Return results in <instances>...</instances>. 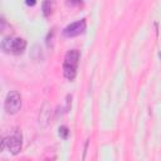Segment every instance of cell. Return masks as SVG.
Masks as SVG:
<instances>
[{"label":"cell","mask_w":161,"mask_h":161,"mask_svg":"<svg viewBox=\"0 0 161 161\" xmlns=\"http://www.w3.org/2000/svg\"><path fill=\"white\" fill-rule=\"evenodd\" d=\"M21 140H23L21 138V133L19 131H14V133L11 136L3 138V141H1V151L8 148L11 155H18L21 151V146H23V141Z\"/></svg>","instance_id":"cell-2"},{"label":"cell","mask_w":161,"mask_h":161,"mask_svg":"<svg viewBox=\"0 0 161 161\" xmlns=\"http://www.w3.org/2000/svg\"><path fill=\"white\" fill-rule=\"evenodd\" d=\"M4 108L8 114H16L20 108H21V97L19 92L11 91L6 94L5 102H4Z\"/></svg>","instance_id":"cell-4"},{"label":"cell","mask_w":161,"mask_h":161,"mask_svg":"<svg viewBox=\"0 0 161 161\" xmlns=\"http://www.w3.org/2000/svg\"><path fill=\"white\" fill-rule=\"evenodd\" d=\"M68 135H69L68 127L67 126H60L59 127V136H60V138L65 140V138H68Z\"/></svg>","instance_id":"cell-7"},{"label":"cell","mask_w":161,"mask_h":161,"mask_svg":"<svg viewBox=\"0 0 161 161\" xmlns=\"http://www.w3.org/2000/svg\"><path fill=\"white\" fill-rule=\"evenodd\" d=\"M55 10V0H43L42 11L44 16H50Z\"/></svg>","instance_id":"cell-6"},{"label":"cell","mask_w":161,"mask_h":161,"mask_svg":"<svg viewBox=\"0 0 161 161\" xmlns=\"http://www.w3.org/2000/svg\"><path fill=\"white\" fill-rule=\"evenodd\" d=\"M1 48L6 53L21 54L26 48V42L23 38H10L6 36L1 42Z\"/></svg>","instance_id":"cell-3"},{"label":"cell","mask_w":161,"mask_h":161,"mask_svg":"<svg viewBox=\"0 0 161 161\" xmlns=\"http://www.w3.org/2000/svg\"><path fill=\"white\" fill-rule=\"evenodd\" d=\"M86 28H87V23L84 19H82V20H78L75 23L67 25L63 29V35L67 38H73V36H77V35H80L82 33H84Z\"/></svg>","instance_id":"cell-5"},{"label":"cell","mask_w":161,"mask_h":161,"mask_svg":"<svg viewBox=\"0 0 161 161\" xmlns=\"http://www.w3.org/2000/svg\"><path fill=\"white\" fill-rule=\"evenodd\" d=\"M78 63H79V52L77 49L68 50L63 62V74L68 80H73L75 78Z\"/></svg>","instance_id":"cell-1"},{"label":"cell","mask_w":161,"mask_h":161,"mask_svg":"<svg viewBox=\"0 0 161 161\" xmlns=\"http://www.w3.org/2000/svg\"><path fill=\"white\" fill-rule=\"evenodd\" d=\"M79 3H80V0H67V4L70 5V6H74V5L79 4Z\"/></svg>","instance_id":"cell-8"},{"label":"cell","mask_w":161,"mask_h":161,"mask_svg":"<svg viewBox=\"0 0 161 161\" xmlns=\"http://www.w3.org/2000/svg\"><path fill=\"white\" fill-rule=\"evenodd\" d=\"M25 3H26V5H29V6H34L35 3H36V0H25Z\"/></svg>","instance_id":"cell-9"}]
</instances>
